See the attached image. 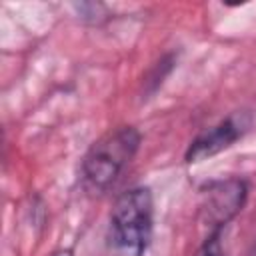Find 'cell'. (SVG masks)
I'll list each match as a JSON object with an SVG mask.
<instances>
[{"mask_svg":"<svg viewBox=\"0 0 256 256\" xmlns=\"http://www.w3.org/2000/svg\"><path fill=\"white\" fill-rule=\"evenodd\" d=\"M250 122L252 120L246 112H234V114L226 116L218 124L200 132L188 144L184 160L188 164H198L202 160H208V158L220 154L222 150H228L236 140H240L248 132Z\"/></svg>","mask_w":256,"mask_h":256,"instance_id":"277c9868","label":"cell"},{"mask_svg":"<svg viewBox=\"0 0 256 256\" xmlns=\"http://www.w3.org/2000/svg\"><path fill=\"white\" fill-rule=\"evenodd\" d=\"M174 54H166V56H162L154 66H152V70H150V74L144 78V90H146V94H154L160 86H162V82H164V78L170 74V70L174 68Z\"/></svg>","mask_w":256,"mask_h":256,"instance_id":"5b68a950","label":"cell"},{"mask_svg":"<svg viewBox=\"0 0 256 256\" xmlns=\"http://www.w3.org/2000/svg\"><path fill=\"white\" fill-rule=\"evenodd\" d=\"M142 142L136 126H120L98 138L80 162V182L88 194L108 192L132 162Z\"/></svg>","mask_w":256,"mask_h":256,"instance_id":"7a4b0ae2","label":"cell"},{"mask_svg":"<svg viewBox=\"0 0 256 256\" xmlns=\"http://www.w3.org/2000/svg\"><path fill=\"white\" fill-rule=\"evenodd\" d=\"M52 256H74V252H72L70 248H60V250H56Z\"/></svg>","mask_w":256,"mask_h":256,"instance_id":"ba28073f","label":"cell"},{"mask_svg":"<svg viewBox=\"0 0 256 256\" xmlns=\"http://www.w3.org/2000/svg\"><path fill=\"white\" fill-rule=\"evenodd\" d=\"M76 12L80 14L78 18L86 24H100L108 18V10L104 4H94V2H86V4H74Z\"/></svg>","mask_w":256,"mask_h":256,"instance_id":"8992f818","label":"cell"},{"mask_svg":"<svg viewBox=\"0 0 256 256\" xmlns=\"http://www.w3.org/2000/svg\"><path fill=\"white\" fill-rule=\"evenodd\" d=\"M222 232L224 230H208V234L204 236L196 256H226L224 248H222Z\"/></svg>","mask_w":256,"mask_h":256,"instance_id":"52a82bcc","label":"cell"},{"mask_svg":"<svg viewBox=\"0 0 256 256\" xmlns=\"http://www.w3.org/2000/svg\"><path fill=\"white\" fill-rule=\"evenodd\" d=\"M202 220L208 230H224L244 208L248 200V182L242 178L214 180L202 186Z\"/></svg>","mask_w":256,"mask_h":256,"instance_id":"3957f363","label":"cell"},{"mask_svg":"<svg viewBox=\"0 0 256 256\" xmlns=\"http://www.w3.org/2000/svg\"><path fill=\"white\" fill-rule=\"evenodd\" d=\"M154 232V196L148 186L122 192L110 210L106 246L110 256H144Z\"/></svg>","mask_w":256,"mask_h":256,"instance_id":"6da1fadb","label":"cell"}]
</instances>
